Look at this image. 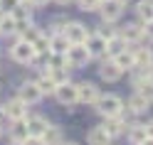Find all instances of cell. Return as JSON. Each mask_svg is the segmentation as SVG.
Here are the masks:
<instances>
[{
	"instance_id": "cell-1",
	"label": "cell",
	"mask_w": 153,
	"mask_h": 145,
	"mask_svg": "<svg viewBox=\"0 0 153 145\" xmlns=\"http://www.w3.org/2000/svg\"><path fill=\"white\" fill-rule=\"evenodd\" d=\"M94 108L101 118H111V116H119V111L123 108V99L116 93H106V96H99V101L94 103Z\"/></svg>"
},
{
	"instance_id": "cell-2",
	"label": "cell",
	"mask_w": 153,
	"mask_h": 145,
	"mask_svg": "<svg viewBox=\"0 0 153 145\" xmlns=\"http://www.w3.org/2000/svg\"><path fill=\"white\" fill-rule=\"evenodd\" d=\"M10 57H13V62H17V64H30V59L35 57L32 42H27V40H22L20 35H15V42L10 47Z\"/></svg>"
},
{
	"instance_id": "cell-3",
	"label": "cell",
	"mask_w": 153,
	"mask_h": 145,
	"mask_svg": "<svg viewBox=\"0 0 153 145\" xmlns=\"http://www.w3.org/2000/svg\"><path fill=\"white\" fill-rule=\"evenodd\" d=\"M91 62V54L87 49V44H69V49H67V64H69V69H82V66H87Z\"/></svg>"
},
{
	"instance_id": "cell-4",
	"label": "cell",
	"mask_w": 153,
	"mask_h": 145,
	"mask_svg": "<svg viewBox=\"0 0 153 145\" xmlns=\"http://www.w3.org/2000/svg\"><path fill=\"white\" fill-rule=\"evenodd\" d=\"M126 3L128 0H104L99 13H101V20L104 22H116L119 17L123 15V10H126Z\"/></svg>"
},
{
	"instance_id": "cell-5",
	"label": "cell",
	"mask_w": 153,
	"mask_h": 145,
	"mask_svg": "<svg viewBox=\"0 0 153 145\" xmlns=\"http://www.w3.org/2000/svg\"><path fill=\"white\" fill-rule=\"evenodd\" d=\"M91 32H94L91 27L82 25V22H72V20L67 22V27H64V37H67L72 44H82V42H87Z\"/></svg>"
},
{
	"instance_id": "cell-6",
	"label": "cell",
	"mask_w": 153,
	"mask_h": 145,
	"mask_svg": "<svg viewBox=\"0 0 153 145\" xmlns=\"http://www.w3.org/2000/svg\"><path fill=\"white\" fill-rule=\"evenodd\" d=\"M54 99L59 101L62 106H74V103H79V91H76V84H72V81H67V84H59L54 89Z\"/></svg>"
},
{
	"instance_id": "cell-7",
	"label": "cell",
	"mask_w": 153,
	"mask_h": 145,
	"mask_svg": "<svg viewBox=\"0 0 153 145\" xmlns=\"http://www.w3.org/2000/svg\"><path fill=\"white\" fill-rule=\"evenodd\" d=\"M3 111H5V118H7V121H22V118L30 116V113H27V103L20 99V96L5 101V103H3Z\"/></svg>"
},
{
	"instance_id": "cell-8",
	"label": "cell",
	"mask_w": 153,
	"mask_h": 145,
	"mask_svg": "<svg viewBox=\"0 0 153 145\" xmlns=\"http://www.w3.org/2000/svg\"><path fill=\"white\" fill-rule=\"evenodd\" d=\"M76 91H79V103H87V106H94L99 101V86L97 84H91V81H82V84H76Z\"/></svg>"
},
{
	"instance_id": "cell-9",
	"label": "cell",
	"mask_w": 153,
	"mask_h": 145,
	"mask_svg": "<svg viewBox=\"0 0 153 145\" xmlns=\"http://www.w3.org/2000/svg\"><path fill=\"white\" fill-rule=\"evenodd\" d=\"M17 96H20V99H22L27 106H35V103L42 101V91L37 89L35 81H22L20 89H17Z\"/></svg>"
},
{
	"instance_id": "cell-10",
	"label": "cell",
	"mask_w": 153,
	"mask_h": 145,
	"mask_svg": "<svg viewBox=\"0 0 153 145\" xmlns=\"http://www.w3.org/2000/svg\"><path fill=\"white\" fill-rule=\"evenodd\" d=\"M119 35L126 40L128 44H138L141 40H146V30H143V25L141 22H128V25H123Z\"/></svg>"
},
{
	"instance_id": "cell-11",
	"label": "cell",
	"mask_w": 153,
	"mask_h": 145,
	"mask_svg": "<svg viewBox=\"0 0 153 145\" xmlns=\"http://www.w3.org/2000/svg\"><path fill=\"white\" fill-rule=\"evenodd\" d=\"M99 76H101V81L114 84V81H119L123 76V71L119 69V64L114 59H106V62H101V66H99Z\"/></svg>"
},
{
	"instance_id": "cell-12",
	"label": "cell",
	"mask_w": 153,
	"mask_h": 145,
	"mask_svg": "<svg viewBox=\"0 0 153 145\" xmlns=\"http://www.w3.org/2000/svg\"><path fill=\"white\" fill-rule=\"evenodd\" d=\"M84 44H87L91 59H104V57H106V40H104V37H99L97 32H91L89 40L84 42Z\"/></svg>"
},
{
	"instance_id": "cell-13",
	"label": "cell",
	"mask_w": 153,
	"mask_h": 145,
	"mask_svg": "<svg viewBox=\"0 0 153 145\" xmlns=\"http://www.w3.org/2000/svg\"><path fill=\"white\" fill-rule=\"evenodd\" d=\"M126 138H128V143L131 145H141L143 140L148 138V128H146V123H128L126 125Z\"/></svg>"
},
{
	"instance_id": "cell-14",
	"label": "cell",
	"mask_w": 153,
	"mask_h": 145,
	"mask_svg": "<svg viewBox=\"0 0 153 145\" xmlns=\"http://www.w3.org/2000/svg\"><path fill=\"white\" fill-rule=\"evenodd\" d=\"M126 106H128V108L133 111V113H136V116H143V113H148V108H151V101L146 99V96H143L141 91H133L131 96H128V101H126Z\"/></svg>"
},
{
	"instance_id": "cell-15",
	"label": "cell",
	"mask_w": 153,
	"mask_h": 145,
	"mask_svg": "<svg viewBox=\"0 0 153 145\" xmlns=\"http://www.w3.org/2000/svg\"><path fill=\"white\" fill-rule=\"evenodd\" d=\"M131 49H133V59H136L138 69H148V66L153 64V49H148V47H138V44H131Z\"/></svg>"
},
{
	"instance_id": "cell-16",
	"label": "cell",
	"mask_w": 153,
	"mask_h": 145,
	"mask_svg": "<svg viewBox=\"0 0 153 145\" xmlns=\"http://www.w3.org/2000/svg\"><path fill=\"white\" fill-rule=\"evenodd\" d=\"M101 128L106 130V133L111 135V140H114V138H119V135H123V133H126V123H123L119 116H111V118H104Z\"/></svg>"
},
{
	"instance_id": "cell-17",
	"label": "cell",
	"mask_w": 153,
	"mask_h": 145,
	"mask_svg": "<svg viewBox=\"0 0 153 145\" xmlns=\"http://www.w3.org/2000/svg\"><path fill=\"white\" fill-rule=\"evenodd\" d=\"M30 135L27 130V121H10V128H7V138L10 140H17V143H25V138Z\"/></svg>"
},
{
	"instance_id": "cell-18",
	"label": "cell",
	"mask_w": 153,
	"mask_h": 145,
	"mask_svg": "<svg viewBox=\"0 0 153 145\" xmlns=\"http://www.w3.org/2000/svg\"><path fill=\"white\" fill-rule=\"evenodd\" d=\"M0 35L3 37H15L17 35V20L13 13H0Z\"/></svg>"
},
{
	"instance_id": "cell-19",
	"label": "cell",
	"mask_w": 153,
	"mask_h": 145,
	"mask_svg": "<svg viewBox=\"0 0 153 145\" xmlns=\"http://www.w3.org/2000/svg\"><path fill=\"white\" fill-rule=\"evenodd\" d=\"M111 59L119 64V69H121V71H131L133 66H136V59H133V49H131V44H128L123 52H119L116 57H111Z\"/></svg>"
},
{
	"instance_id": "cell-20",
	"label": "cell",
	"mask_w": 153,
	"mask_h": 145,
	"mask_svg": "<svg viewBox=\"0 0 153 145\" xmlns=\"http://www.w3.org/2000/svg\"><path fill=\"white\" fill-rule=\"evenodd\" d=\"M35 84H37V89L42 91V96H50V93H54V89H57V84H54V79H52V74L47 71V69L40 71V76L35 79Z\"/></svg>"
},
{
	"instance_id": "cell-21",
	"label": "cell",
	"mask_w": 153,
	"mask_h": 145,
	"mask_svg": "<svg viewBox=\"0 0 153 145\" xmlns=\"http://www.w3.org/2000/svg\"><path fill=\"white\" fill-rule=\"evenodd\" d=\"M87 145H111V135L101 125H97V128H91L87 133Z\"/></svg>"
},
{
	"instance_id": "cell-22",
	"label": "cell",
	"mask_w": 153,
	"mask_h": 145,
	"mask_svg": "<svg viewBox=\"0 0 153 145\" xmlns=\"http://www.w3.org/2000/svg\"><path fill=\"white\" fill-rule=\"evenodd\" d=\"M136 17H138V22L141 25H146V22H151L153 20V0H138L136 3Z\"/></svg>"
},
{
	"instance_id": "cell-23",
	"label": "cell",
	"mask_w": 153,
	"mask_h": 145,
	"mask_svg": "<svg viewBox=\"0 0 153 145\" xmlns=\"http://www.w3.org/2000/svg\"><path fill=\"white\" fill-rule=\"evenodd\" d=\"M69 40L64 37V32H57V35H50V52L54 54H67V49H69Z\"/></svg>"
},
{
	"instance_id": "cell-24",
	"label": "cell",
	"mask_w": 153,
	"mask_h": 145,
	"mask_svg": "<svg viewBox=\"0 0 153 145\" xmlns=\"http://www.w3.org/2000/svg\"><path fill=\"white\" fill-rule=\"evenodd\" d=\"M27 130H30V135H42L45 130H47V118L45 116H27Z\"/></svg>"
},
{
	"instance_id": "cell-25",
	"label": "cell",
	"mask_w": 153,
	"mask_h": 145,
	"mask_svg": "<svg viewBox=\"0 0 153 145\" xmlns=\"http://www.w3.org/2000/svg\"><path fill=\"white\" fill-rule=\"evenodd\" d=\"M42 140H45V145H62L64 133H62L59 125H47V130L42 133Z\"/></svg>"
},
{
	"instance_id": "cell-26",
	"label": "cell",
	"mask_w": 153,
	"mask_h": 145,
	"mask_svg": "<svg viewBox=\"0 0 153 145\" xmlns=\"http://www.w3.org/2000/svg\"><path fill=\"white\" fill-rule=\"evenodd\" d=\"M128 47V42L123 40L121 35H114L111 40H106V59H111V57H116L119 52H123Z\"/></svg>"
},
{
	"instance_id": "cell-27",
	"label": "cell",
	"mask_w": 153,
	"mask_h": 145,
	"mask_svg": "<svg viewBox=\"0 0 153 145\" xmlns=\"http://www.w3.org/2000/svg\"><path fill=\"white\" fill-rule=\"evenodd\" d=\"M47 71H57V69H69V64H67V54H54L50 52L47 54Z\"/></svg>"
},
{
	"instance_id": "cell-28",
	"label": "cell",
	"mask_w": 153,
	"mask_h": 145,
	"mask_svg": "<svg viewBox=\"0 0 153 145\" xmlns=\"http://www.w3.org/2000/svg\"><path fill=\"white\" fill-rule=\"evenodd\" d=\"M94 32H97L99 37H104V40H111L114 35H119V30L114 27V22H104V20H101L97 27H94Z\"/></svg>"
},
{
	"instance_id": "cell-29",
	"label": "cell",
	"mask_w": 153,
	"mask_h": 145,
	"mask_svg": "<svg viewBox=\"0 0 153 145\" xmlns=\"http://www.w3.org/2000/svg\"><path fill=\"white\" fill-rule=\"evenodd\" d=\"M32 47H35V52H40V54H50V32H42L37 40L32 42Z\"/></svg>"
},
{
	"instance_id": "cell-30",
	"label": "cell",
	"mask_w": 153,
	"mask_h": 145,
	"mask_svg": "<svg viewBox=\"0 0 153 145\" xmlns=\"http://www.w3.org/2000/svg\"><path fill=\"white\" fill-rule=\"evenodd\" d=\"M40 35H42V27H37V25H32V22L20 32V37H22V40H27V42H35Z\"/></svg>"
},
{
	"instance_id": "cell-31",
	"label": "cell",
	"mask_w": 153,
	"mask_h": 145,
	"mask_svg": "<svg viewBox=\"0 0 153 145\" xmlns=\"http://www.w3.org/2000/svg\"><path fill=\"white\" fill-rule=\"evenodd\" d=\"M76 7H79L82 13H99L101 0H76Z\"/></svg>"
},
{
	"instance_id": "cell-32",
	"label": "cell",
	"mask_w": 153,
	"mask_h": 145,
	"mask_svg": "<svg viewBox=\"0 0 153 145\" xmlns=\"http://www.w3.org/2000/svg\"><path fill=\"white\" fill-rule=\"evenodd\" d=\"M67 17H54L52 25H50V35H57V32H64V27H67Z\"/></svg>"
},
{
	"instance_id": "cell-33",
	"label": "cell",
	"mask_w": 153,
	"mask_h": 145,
	"mask_svg": "<svg viewBox=\"0 0 153 145\" xmlns=\"http://www.w3.org/2000/svg\"><path fill=\"white\" fill-rule=\"evenodd\" d=\"M67 71H69V69H57V71H50L57 86H59V84H67V81H69V76H67Z\"/></svg>"
},
{
	"instance_id": "cell-34",
	"label": "cell",
	"mask_w": 153,
	"mask_h": 145,
	"mask_svg": "<svg viewBox=\"0 0 153 145\" xmlns=\"http://www.w3.org/2000/svg\"><path fill=\"white\" fill-rule=\"evenodd\" d=\"M17 3H20V0H0V10L3 13H13L17 7Z\"/></svg>"
},
{
	"instance_id": "cell-35",
	"label": "cell",
	"mask_w": 153,
	"mask_h": 145,
	"mask_svg": "<svg viewBox=\"0 0 153 145\" xmlns=\"http://www.w3.org/2000/svg\"><path fill=\"white\" fill-rule=\"evenodd\" d=\"M25 145H45V140H42V135H27Z\"/></svg>"
},
{
	"instance_id": "cell-36",
	"label": "cell",
	"mask_w": 153,
	"mask_h": 145,
	"mask_svg": "<svg viewBox=\"0 0 153 145\" xmlns=\"http://www.w3.org/2000/svg\"><path fill=\"white\" fill-rule=\"evenodd\" d=\"M143 30H146V40H151V42H153V20L143 25Z\"/></svg>"
},
{
	"instance_id": "cell-37",
	"label": "cell",
	"mask_w": 153,
	"mask_h": 145,
	"mask_svg": "<svg viewBox=\"0 0 153 145\" xmlns=\"http://www.w3.org/2000/svg\"><path fill=\"white\" fill-rule=\"evenodd\" d=\"M32 7H42V5H47V3H52V0H27Z\"/></svg>"
},
{
	"instance_id": "cell-38",
	"label": "cell",
	"mask_w": 153,
	"mask_h": 145,
	"mask_svg": "<svg viewBox=\"0 0 153 145\" xmlns=\"http://www.w3.org/2000/svg\"><path fill=\"white\" fill-rule=\"evenodd\" d=\"M146 81H148V84H153V64L146 69Z\"/></svg>"
},
{
	"instance_id": "cell-39",
	"label": "cell",
	"mask_w": 153,
	"mask_h": 145,
	"mask_svg": "<svg viewBox=\"0 0 153 145\" xmlns=\"http://www.w3.org/2000/svg\"><path fill=\"white\" fill-rule=\"evenodd\" d=\"M52 3H57V5H69V3H74V0H52Z\"/></svg>"
},
{
	"instance_id": "cell-40",
	"label": "cell",
	"mask_w": 153,
	"mask_h": 145,
	"mask_svg": "<svg viewBox=\"0 0 153 145\" xmlns=\"http://www.w3.org/2000/svg\"><path fill=\"white\" fill-rule=\"evenodd\" d=\"M141 145H153V135H148V138H146V140H143Z\"/></svg>"
},
{
	"instance_id": "cell-41",
	"label": "cell",
	"mask_w": 153,
	"mask_h": 145,
	"mask_svg": "<svg viewBox=\"0 0 153 145\" xmlns=\"http://www.w3.org/2000/svg\"><path fill=\"white\" fill-rule=\"evenodd\" d=\"M146 128H148V135H153V121H148V123H146Z\"/></svg>"
},
{
	"instance_id": "cell-42",
	"label": "cell",
	"mask_w": 153,
	"mask_h": 145,
	"mask_svg": "<svg viewBox=\"0 0 153 145\" xmlns=\"http://www.w3.org/2000/svg\"><path fill=\"white\" fill-rule=\"evenodd\" d=\"M7 118H5V111H3V106H0V123H5Z\"/></svg>"
},
{
	"instance_id": "cell-43",
	"label": "cell",
	"mask_w": 153,
	"mask_h": 145,
	"mask_svg": "<svg viewBox=\"0 0 153 145\" xmlns=\"http://www.w3.org/2000/svg\"><path fill=\"white\" fill-rule=\"evenodd\" d=\"M5 133V123H0V135H3Z\"/></svg>"
},
{
	"instance_id": "cell-44",
	"label": "cell",
	"mask_w": 153,
	"mask_h": 145,
	"mask_svg": "<svg viewBox=\"0 0 153 145\" xmlns=\"http://www.w3.org/2000/svg\"><path fill=\"white\" fill-rule=\"evenodd\" d=\"M10 145H25V143H17V140H10Z\"/></svg>"
},
{
	"instance_id": "cell-45",
	"label": "cell",
	"mask_w": 153,
	"mask_h": 145,
	"mask_svg": "<svg viewBox=\"0 0 153 145\" xmlns=\"http://www.w3.org/2000/svg\"><path fill=\"white\" fill-rule=\"evenodd\" d=\"M62 145H76V143H62Z\"/></svg>"
},
{
	"instance_id": "cell-46",
	"label": "cell",
	"mask_w": 153,
	"mask_h": 145,
	"mask_svg": "<svg viewBox=\"0 0 153 145\" xmlns=\"http://www.w3.org/2000/svg\"><path fill=\"white\" fill-rule=\"evenodd\" d=\"M20 3H25V0H20Z\"/></svg>"
},
{
	"instance_id": "cell-47",
	"label": "cell",
	"mask_w": 153,
	"mask_h": 145,
	"mask_svg": "<svg viewBox=\"0 0 153 145\" xmlns=\"http://www.w3.org/2000/svg\"><path fill=\"white\" fill-rule=\"evenodd\" d=\"M101 3H104V0H101Z\"/></svg>"
},
{
	"instance_id": "cell-48",
	"label": "cell",
	"mask_w": 153,
	"mask_h": 145,
	"mask_svg": "<svg viewBox=\"0 0 153 145\" xmlns=\"http://www.w3.org/2000/svg\"><path fill=\"white\" fill-rule=\"evenodd\" d=\"M0 13H3V10H0Z\"/></svg>"
}]
</instances>
